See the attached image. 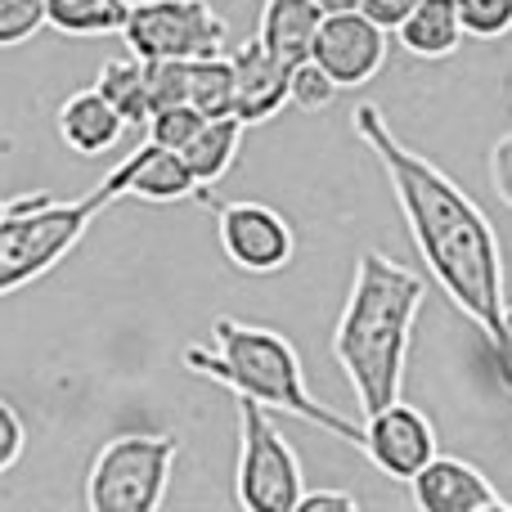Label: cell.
Wrapping results in <instances>:
<instances>
[{
  "instance_id": "6da1fadb",
  "label": "cell",
  "mask_w": 512,
  "mask_h": 512,
  "mask_svg": "<svg viewBox=\"0 0 512 512\" xmlns=\"http://www.w3.org/2000/svg\"><path fill=\"white\" fill-rule=\"evenodd\" d=\"M355 135L364 149L378 153L382 171L391 180V194L409 225L423 265L445 288V297L486 333V342L504 324V248L490 225V216L472 203V194L454 176H445L432 158L409 149L391 131L387 113L378 104H360L351 113Z\"/></svg>"
},
{
  "instance_id": "7a4b0ae2",
  "label": "cell",
  "mask_w": 512,
  "mask_h": 512,
  "mask_svg": "<svg viewBox=\"0 0 512 512\" xmlns=\"http://www.w3.org/2000/svg\"><path fill=\"white\" fill-rule=\"evenodd\" d=\"M423 301L427 279L418 270L373 248L355 256V279L333 328V360L351 382L360 414L400 400Z\"/></svg>"
},
{
  "instance_id": "3957f363",
  "label": "cell",
  "mask_w": 512,
  "mask_h": 512,
  "mask_svg": "<svg viewBox=\"0 0 512 512\" xmlns=\"http://www.w3.org/2000/svg\"><path fill=\"white\" fill-rule=\"evenodd\" d=\"M185 369L216 387L234 391L243 400H256L270 414H288L297 423H310L319 432L360 450V423L337 414L333 405L306 387V364L301 351L279 333V328L248 324L234 315L212 319V346H185Z\"/></svg>"
},
{
  "instance_id": "277c9868",
  "label": "cell",
  "mask_w": 512,
  "mask_h": 512,
  "mask_svg": "<svg viewBox=\"0 0 512 512\" xmlns=\"http://www.w3.org/2000/svg\"><path fill=\"white\" fill-rule=\"evenodd\" d=\"M108 207H113V194L104 185L86 198H50V194L5 198V212H0V297L50 274L86 239V230Z\"/></svg>"
},
{
  "instance_id": "5b68a950",
  "label": "cell",
  "mask_w": 512,
  "mask_h": 512,
  "mask_svg": "<svg viewBox=\"0 0 512 512\" xmlns=\"http://www.w3.org/2000/svg\"><path fill=\"white\" fill-rule=\"evenodd\" d=\"M180 441L171 432H126L99 445L86 472V504L95 512H158L171 486Z\"/></svg>"
},
{
  "instance_id": "8992f818",
  "label": "cell",
  "mask_w": 512,
  "mask_h": 512,
  "mask_svg": "<svg viewBox=\"0 0 512 512\" xmlns=\"http://www.w3.org/2000/svg\"><path fill=\"white\" fill-rule=\"evenodd\" d=\"M239 400V468H234V499L248 512H297V499L306 490L292 445L274 427L270 409L256 400Z\"/></svg>"
},
{
  "instance_id": "52a82bcc",
  "label": "cell",
  "mask_w": 512,
  "mask_h": 512,
  "mask_svg": "<svg viewBox=\"0 0 512 512\" xmlns=\"http://www.w3.org/2000/svg\"><path fill=\"white\" fill-rule=\"evenodd\" d=\"M122 36L135 59H203L230 50V27L207 0H131Z\"/></svg>"
},
{
  "instance_id": "ba28073f",
  "label": "cell",
  "mask_w": 512,
  "mask_h": 512,
  "mask_svg": "<svg viewBox=\"0 0 512 512\" xmlns=\"http://www.w3.org/2000/svg\"><path fill=\"white\" fill-rule=\"evenodd\" d=\"M216 207V239L221 252L239 265L243 274H279L283 265H292L297 252V234L283 221V212H274L270 203H212Z\"/></svg>"
},
{
  "instance_id": "9c48e42d",
  "label": "cell",
  "mask_w": 512,
  "mask_h": 512,
  "mask_svg": "<svg viewBox=\"0 0 512 512\" xmlns=\"http://www.w3.org/2000/svg\"><path fill=\"white\" fill-rule=\"evenodd\" d=\"M387 36H391L387 27H378L360 9H337V14L319 18L310 59L337 81V90L369 86L382 72V63H387V45H391Z\"/></svg>"
},
{
  "instance_id": "30bf717a",
  "label": "cell",
  "mask_w": 512,
  "mask_h": 512,
  "mask_svg": "<svg viewBox=\"0 0 512 512\" xmlns=\"http://www.w3.org/2000/svg\"><path fill=\"white\" fill-rule=\"evenodd\" d=\"M360 454L382 472V477L409 486L414 472L436 454V427L423 409L405 405V400H391V405L364 414Z\"/></svg>"
},
{
  "instance_id": "8fae6325",
  "label": "cell",
  "mask_w": 512,
  "mask_h": 512,
  "mask_svg": "<svg viewBox=\"0 0 512 512\" xmlns=\"http://www.w3.org/2000/svg\"><path fill=\"white\" fill-rule=\"evenodd\" d=\"M409 495L423 512H504L508 499L468 459L436 450L409 481Z\"/></svg>"
},
{
  "instance_id": "7c38bea8",
  "label": "cell",
  "mask_w": 512,
  "mask_h": 512,
  "mask_svg": "<svg viewBox=\"0 0 512 512\" xmlns=\"http://www.w3.org/2000/svg\"><path fill=\"white\" fill-rule=\"evenodd\" d=\"M99 185L117 198H140V203H185L198 194L194 176H189L185 158L176 149H162V144L144 140L135 153H126V162H117Z\"/></svg>"
},
{
  "instance_id": "4fadbf2b",
  "label": "cell",
  "mask_w": 512,
  "mask_h": 512,
  "mask_svg": "<svg viewBox=\"0 0 512 512\" xmlns=\"http://www.w3.org/2000/svg\"><path fill=\"white\" fill-rule=\"evenodd\" d=\"M230 68H234V117L243 126H261L288 108V63H279L261 45V36L230 45Z\"/></svg>"
},
{
  "instance_id": "5bb4252c",
  "label": "cell",
  "mask_w": 512,
  "mask_h": 512,
  "mask_svg": "<svg viewBox=\"0 0 512 512\" xmlns=\"http://www.w3.org/2000/svg\"><path fill=\"white\" fill-rule=\"evenodd\" d=\"M126 135V117L99 95L95 86L72 90L59 104V140L68 144L81 158H99V153H113Z\"/></svg>"
},
{
  "instance_id": "9a60e30c",
  "label": "cell",
  "mask_w": 512,
  "mask_h": 512,
  "mask_svg": "<svg viewBox=\"0 0 512 512\" xmlns=\"http://www.w3.org/2000/svg\"><path fill=\"white\" fill-rule=\"evenodd\" d=\"M319 18H324V9H319L315 0H265L261 5V45L279 63L292 68V63L310 59Z\"/></svg>"
},
{
  "instance_id": "2e32d148",
  "label": "cell",
  "mask_w": 512,
  "mask_h": 512,
  "mask_svg": "<svg viewBox=\"0 0 512 512\" xmlns=\"http://www.w3.org/2000/svg\"><path fill=\"white\" fill-rule=\"evenodd\" d=\"M396 41L414 59H450L463 45V23L454 0H418L396 27Z\"/></svg>"
},
{
  "instance_id": "e0dca14e",
  "label": "cell",
  "mask_w": 512,
  "mask_h": 512,
  "mask_svg": "<svg viewBox=\"0 0 512 512\" xmlns=\"http://www.w3.org/2000/svg\"><path fill=\"white\" fill-rule=\"evenodd\" d=\"M243 131H248V126H243L234 113L207 117V122L194 131V140L180 149V158H185V167H189V176H194L198 189H212L216 180H221L225 171L239 162Z\"/></svg>"
},
{
  "instance_id": "ac0fdd59",
  "label": "cell",
  "mask_w": 512,
  "mask_h": 512,
  "mask_svg": "<svg viewBox=\"0 0 512 512\" xmlns=\"http://www.w3.org/2000/svg\"><path fill=\"white\" fill-rule=\"evenodd\" d=\"M131 0H45V27L63 36H122Z\"/></svg>"
},
{
  "instance_id": "d6986e66",
  "label": "cell",
  "mask_w": 512,
  "mask_h": 512,
  "mask_svg": "<svg viewBox=\"0 0 512 512\" xmlns=\"http://www.w3.org/2000/svg\"><path fill=\"white\" fill-rule=\"evenodd\" d=\"M95 90L126 117V126H144L149 122V72H144V59H135L131 50L122 59H104L95 77Z\"/></svg>"
},
{
  "instance_id": "ffe728a7",
  "label": "cell",
  "mask_w": 512,
  "mask_h": 512,
  "mask_svg": "<svg viewBox=\"0 0 512 512\" xmlns=\"http://www.w3.org/2000/svg\"><path fill=\"white\" fill-rule=\"evenodd\" d=\"M189 104H194L203 117L234 113L230 54H203V59H189Z\"/></svg>"
},
{
  "instance_id": "44dd1931",
  "label": "cell",
  "mask_w": 512,
  "mask_h": 512,
  "mask_svg": "<svg viewBox=\"0 0 512 512\" xmlns=\"http://www.w3.org/2000/svg\"><path fill=\"white\" fill-rule=\"evenodd\" d=\"M337 99V81L319 68L315 59H301L288 68V104L301 108V113H324Z\"/></svg>"
},
{
  "instance_id": "7402d4cb",
  "label": "cell",
  "mask_w": 512,
  "mask_h": 512,
  "mask_svg": "<svg viewBox=\"0 0 512 512\" xmlns=\"http://www.w3.org/2000/svg\"><path fill=\"white\" fill-rule=\"evenodd\" d=\"M207 117L198 113L194 104H171V108H153L149 122H144V131H149L153 144H162V149H185L189 140H194V131L203 126Z\"/></svg>"
},
{
  "instance_id": "603a6c76",
  "label": "cell",
  "mask_w": 512,
  "mask_h": 512,
  "mask_svg": "<svg viewBox=\"0 0 512 512\" xmlns=\"http://www.w3.org/2000/svg\"><path fill=\"white\" fill-rule=\"evenodd\" d=\"M454 9H459L463 36L499 41L512 32V0H454Z\"/></svg>"
},
{
  "instance_id": "cb8c5ba5",
  "label": "cell",
  "mask_w": 512,
  "mask_h": 512,
  "mask_svg": "<svg viewBox=\"0 0 512 512\" xmlns=\"http://www.w3.org/2000/svg\"><path fill=\"white\" fill-rule=\"evenodd\" d=\"M149 72V108L189 104V59H144Z\"/></svg>"
},
{
  "instance_id": "d4e9b609",
  "label": "cell",
  "mask_w": 512,
  "mask_h": 512,
  "mask_svg": "<svg viewBox=\"0 0 512 512\" xmlns=\"http://www.w3.org/2000/svg\"><path fill=\"white\" fill-rule=\"evenodd\" d=\"M45 27V0H0V50L27 45Z\"/></svg>"
},
{
  "instance_id": "484cf974",
  "label": "cell",
  "mask_w": 512,
  "mask_h": 512,
  "mask_svg": "<svg viewBox=\"0 0 512 512\" xmlns=\"http://www.w3.org/2000/svg\"><path fill=\"white\" fill-rule=\"evenodd\" d=\"M27 454V423L5 396H0V477L9 468H18V459Z\"/></svg>"
},
{
  "instance_id": "4316f807",
  "label": "cell",
  "mask_w": 512,
  "mask_h": 512,
  "mask_svg": "<svg viewBox=\"0 0 512 512\" xmlns=\"http://www.w3.org/2000/svg\"><path fill=\"white\" fill-rule=\"evenodd\" d=\"M486 171H490V189H495L499 203L512 212V131L504 140H495V149H490V158H486Z\"/></svg>"
},
{
  "instance_id": "83f0119b",
  "label": "cell",
  "mask_w": 512,
  "mask_h": 512,
  "mask_svg": "<svg viewBox=\"0 0 512 512\" xmlns=\"http://www.w3.org/2000/svg\"><path fill=\"white\" fill-rule=\"evenodd\" d=\"M360 499L346 495V490H301L297 512H355Z\"/></svg>"
},
{
  "instance_id": "f1b7e54d",
  "label": "cell",
  "mask_w": 512,
  "mask_h": 512,
  "mask_svg": "<svg viewBox=\"0 0 512 512\" xmlns=\"http://www.w3.org/2000/svg\"><path fill=\"white\" fill-rule=\"evenodd\" d=\"M418 0H360V14H369L378 27H387V32H396L400 18L414 9Z\"/></svg>"
},
{
  "instance_id": "f546056e",
  "label": "cell",
  "mask_w": 512,
  "mask_h": 512,
  "mask_svg": "<svg viewBox=\"0 0 512 512\" xmlns=\"http://www.w3.org/2000/svg\"><path fill=\"white\" fill-rule=\"evenodd\" d=\"M490 351H495L499 378H504V387L512 391V306H504V324H499V333L490 337Z\"/></svg>"
},
{
  "instance_id": "4dcf8cb0",
  "label": "cell",
  "mask_w": 512,
  "mask_h": 512,
  "mask_svg": "<svg viewBox=\"0 0 512 512\" xmlns=\"http://www.w3.org/2000/svg\"><path fill=\"white\" fill-rule=\"evenodd\" d=\"M324 14H337V9H360V0H315Z\"/></svg>"
},
{
  "instance_id": "1f68e13d",
  "label": "cell",
  "mask_w": 512,
  "mask_h": 512,
  "mask_svg": "<svg viewBox=\"0 0 512 512\" xmlns=\"http://www.w3.org/2000/svg\"><path fill=\"white\" fill-rule=\"evenodd\" d=\"M0 212H5V198H0Z\"/></svg>"
}]
</instances>
